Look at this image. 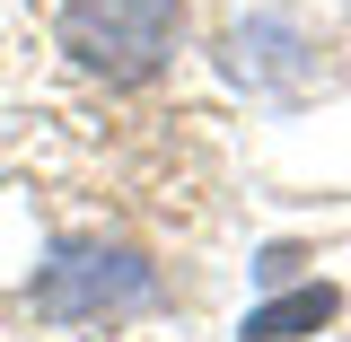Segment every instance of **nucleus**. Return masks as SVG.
<instances>
[{"label": "nucleus", "mask_w": 351, "mask_h": 342, "mask_svg": "<svg viewBox=\"0 0 351 342\" xmlns=\"http://www.w3.org/2000/svg\"><path fill=\"white\" fill-rule=\"evenodd\" d=\"M334 316H343V290H334V281H307L290 299H263L255 316H246V342H299V334H325Z\"/></svg>", "instance_id": "7ed1b4c3"}, {"label": "nucleus", "mask_w": 351, "mask_h": 342, "mask_svg": "<svg viewBox=\"0 0 351 342\" xmlns=\"http://www.w3.org/2000/svg\"><path fill=\"white\" fill-rule=\"evenodd\" d=\"M149 299V263L106 255V246H62V255L36 272V307L53 325H80V316H106V307Z\"/></svg>", "instance_id": "f03ea898"}, {"label": "nucleus", "mask_w": 351, "mask_h": 342, "mask_svg": "<svg viewBox=\"0 0 351 342\" xmlns=\"http://www.w3.org/2000/svg\"><path fill=\"white\" fill-rule=\"evenodd\" d=\"M176 27H184V0H62V18H53L62 53L114 88L149 80L176 53Z\"/></svg>", "instance_id": "f257e3e1"}]
</instances>
